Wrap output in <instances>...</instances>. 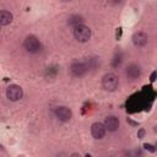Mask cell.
Here are the masks:
<instances>
[{
  "instance_id": "cell-7",
  "label": "cell",
  "mask_w": 157,
  "mask_h": 157,
  "mask_svg": "<svg viewBox=\"0 0 157 157\" xmlns=\"http://www.w3.org/2000/svg\"><path fill=\"white\" fill-rule=\"evenodd\" d=\"M55 115L60 121H69L71 119V117H72V112L67 107L60 105V107H58L55 109Z\"/></svg>"
},
{
  "instance_id": "cell-10",
  "label": "cell",
  "mask_w": 157,
  "mask_h": 157,
  "mask_svg": "<svg viewBox=\"0 0 157 157\" xmlns=\"http://www.w3.org/2000/svg\"><path fill=\"white\" fill-rule=\"evenodd\" d=\"M126 76L130 78V80H136L137 77H140L141 75V69L139 65L136 64H130L128 67H126V71H125Z\"/></svg>"
},
{
  "instance_id": "cell-16",
  "label": "cell",
  "mask_w": 157,
  "mask_h": 157,
  "mask_svg": "<svg viewBox=\"0 0 157 157\" xmlns=\"http://www.w3.org/2000/svg\"><path fill=\"white\" fill-rule=\"evenodd\" d=\"M113 5H119V4H121L123 2V0H109Z\"/></svg>"
},
{
  "instance_id": "cell-9",
  "label": "cell",
  "mask_w": 157,
  "mask_h": 157,
  "mask_svg": "<svg viewBox=\"0 0 157 157\" xmlns=\"http://www.w3.org/2000/svg\"><path fill=\"white\" fill-rule=\"evenodd\" d=\"M103 124H104V126H105V129L108 131H115V130H118L120 123H119V119L117 117L109 115V117H107L104 119V123Z\"/></svg>"
},
{
  "instance_id": "cell-13",
  "label": "cell",
  "mask_w": 157,
  "mask_h": 157,
  "mask_svg": "<svg viewBox=\"0 0 157 157\" xmlns=\"http://www.w3.org/2000/svg\"><path fill=\"white\" fill-rule=\"evenodd\" d=\"M144 147H145L147 151H150V152H155V151H156L155 146H152L151 144H145V145H144Z\"/></svg>"
},
{
  "instance_id": "cell-17",
  "label": "cell",
  "mask_w": 157,
  "mask_h": 157,
  "mask_svg": "<svg viewBox=\"0 0 157 157\" xmlns=\"http://www.w3.org/2000/svg\"><path fill=\"white\" fill-rule=\"evenodd\" d=\"M61 1H64V2H67V1H72V0H61Z\"/></svg>"
},
{
  "instance_id": "cell-14",
  "label": "cell",
  "mask_w": 157,
  "mask_h": 157,
  "mask_svg": "<svg viewBox=\"0 0 157 157\" xmlns=\"http://www.w3.org/2000/svg\"><path fill=\"white\" fill-rule=\"evenodd\" d=\"M144 134H145V130H144V129H140L139 132H137V137H139V139H142Z\"/></svg>"
},
{
  "instance_id": "cell-6",
  "label": "cell",
  "mask_w": 157,
  "mask_h": 157,
  "mask_svg": "<svg viewBox=\"0 0 157 157\" xmlns=\"http://www.w3.org/2000/svg\"><path fill=\"white\" fill-rule=\"evenodd\" d=\"M132 43H134V45L135 47H139V48H141V47H145L146 44H147V42H148V36L145 33V32H142V31H137V32H135L134 34H132Z\"/></svg>"
},
{
  "instance_id": "cell-4",
  "label": "cell",
  "mask_w": 157,
  "mask_h": 157,
  "mask_svg": "<svg viewBox=\"0 0 157 157\" xmlns=\"http://www.w3.org/2000/svg\"><path fill=\"white\" fill-rule=\"evenodd\" d=\"M23 97V90L18 85H10L6 88V98L11 102L20 101Z\"/></svg>"
},
{
  "instance_id": "cell-12",
  "label": "cell",
  "mask_w": 157,
  "mask_h": 157,
  "mask_svg": "<svg viewBox=\"0 0 157 157\" xmlns=\"http://www.w3.org/2000/svg\"><path fill=\"white\" fill-rule=\"evenodd\" d=\"M82 22H83V18L80 15H72V16H70L67 18V23L70 26H74V27L75 26H78V25H82Z\"/></svg>"
},
{
  "instance_id": "cell-8",
  "label": "cell",
  "mask_w": 157,
  "mask_h": 157,
  "mask_svg": "<svg viewBox=\"0 0 157 157\" xmlns=\"http://www.w3.org/2000/svg\"><path fill=\"white\" fill-rule=\"evenodd\" d=\"M105 130L107 129H105L104 124H102V123H93L91 126V134L96 140L102 139L105 135Z\"/></svg>"
},
{
  "instance_id": "cell-3",
  "label": "cell",
  "mask_w": 157,
  "mask_h": 157,
  "mask_svg": "<svg viewBox=\"0 0 157 157\" xmlns=\"http://www.w3.org/2000/svg\"><path fill=\"white\" fill-rule=\"evenodd\" d=\"M74 37L76 38V40L81 42V43H86L91 39V29L90 27L85 26V25H78L74 27Z\"/></svg>"
},
{
  "instance_id": "cell-1",
  "label": "cell",
  "mask_w": 157,
  "mask_h": 157,
  "mask_svg": "<svg viewBox=\"0 0 157 157\" xmlns=\"http://www.w3.org/2000/svg\"><path fill=\"white\" fill-rule=\"evenodd\" d=\"M23 48L26 49V52L31 53V54H37L42 50V43L39 42V39L36 36H27L25 42H23Z\"/></svg>"
},
{
  "instance_id": "cell-2",
  "label": "cell",
  "mask_w": 157,
  "mask_h": 157,
  "mask_svg": "<svg viewBox=\"0 0 157 157\" xmlns=\"http://www.w3.org/2000/svg\"><path fill=\"white\" fill-rule=\"evenodd\" d=\"M118 86H119V77L115 74L108 72L102 77V87L105 91L113 92L118 88Z\"/></svg>"
},
{
  "instance_id": "cell-15",
  "label": "cell",
  "mask_w": 157,
  "mask_h": 157,
  "mask_svg": "<svg viewBox=\"0 0 157 157\" xmlns=\"http://www.w3.org/2000/svg\"><path fill=\"white\" fill-rule=\"evenodd\" d=\"M156 77H157V71H155V72H152V75H151V77H150V80H151V82H153V81L156 80Z\"/></svg>"
},
{
  "instance_id": "cell-5",
  "label": "cell",
  "mask_w": 157,
  "mask_h": 157,
  "mask_svg": "<svg viewBox=\"0 0 157 157\" xmlns=\"http://www.w3.org/2000/svg\"><path fill=\"white\" fill-rule=\"evenodd\" d=\"M70 71L74 76H83L87 71H88V66L87 64L82 63V61H74L71 65H70Z\"/></svg>"
},
{
  "instance_id": "cell-11",
  "label": "cell",
  "mask_w": 157,
  "mask_h": 157,
  "mask_svg": "<svg viewBox=\"0 0 157 157\" xmlns=\"http://www.w3.org/2000/svg\"><path fill=\"white\" fill-rule=\"evenodd\" d=\"M11 22H12V13L10 11L2 10L0 12V25L1 26H7Z\"/></svg>"
}]
</instances>
